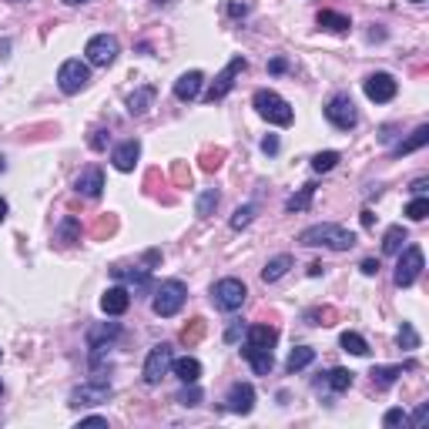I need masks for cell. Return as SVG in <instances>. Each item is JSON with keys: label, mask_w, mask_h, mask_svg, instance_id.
Here are the masks:
<instances>
[{"label": "cell", "mask_w": 429, "mask_h": 429, "mask_svg": "<svg viewBox=\"0 0 429 429\" xmlns=\"http://www.w3.org/2000/svg\"><path fill=\"white\" fill-rule=\"evenodd\" d=\"M305 249H332V252H349L355 245V235L339 225H312L299 235Z\"/></svg>", "instance_id": "6da1fadb"}, {"label": "cell", "mask_w": 429, "mask_h": 429, "mask_svg": "<svg viewBox=\"0 0 429 429\" xmlns=\"http://www.w3.org/2000/svg\"><path fill=\"white\" fill-rule=\"evenodd\" d=\"M185 299H188V289H185V282H181V278H168V282H161V285L154 289V299H151L154 315L171 319V315L181 312Z\"/></svg>", "instance_id": "7a4b0ae2"}, {"label": "cell", "mask_w": 429, "mask_h": 429, "mask_svg": "<svg viewBox=\"0 0 429 429\" xmlns=\"http://www.w3.org/2000/svg\"><path fill=\"white\" fill-rule=\"evenodd\" d=\"M252 104H255V111L269 121V125H278V127H289L292 125V104L285 101L282 94H275V91H255V98H252Z\"/></svg>", "instance_id": "3957f363"}, {"label": "cell", "mask_w": 429, "mask_h": 429, "mask_svg": "<svg viewBox=\"0 0 429 429\" xmlns=\"http://www.w3.org/2000/svg\"><path fill=\"white\" fill-rule=\"evenodd\" d=\"M245 299H249V289H245L242 278H222V282L211 285V302H215V308H222V312L242 308Z\"/></svg>", "instance_id": "277c9868"}, {"label": "cell", "mask_w": 429, "mask_h": 429, "mask_svg": "<svg viewBox=\"0 0 429 429\" xmlns=\"http://www.w3.org/2000/svg\"><path fill=\"white\" fill-rule=\"evenodd\" d=\"M87 64H94V67H111L114 61H118V54H121V44H118V37L114 34H94L91 41H87Z\"/></svg>", "instance_id": "5b68a950"}, {"label": "cell", "mask_w": 429, "mask_h": 429, "mask_svg": "<svg viewBox=\"0 0 429 429\" xmlns=\"http://www.w3.org/2000/svg\"><path fill=\"white\" fill-rule=\"evenodd\" d=\"M423 275V249L419 245H406L399 262H396V272H393V282L399 289H409L416 278Z\"/></svg>", "instance_id": "8992f818"}, {"label": "cell", "mask_w": 429, "mask_h": 429, "mask_svg": "<svg viewBox=\"0 0 429 429\" xmlns=\"http://www.w3.org/2000/svg\"><path fill=\"white\" fill-rule=\"evenodd\" d=\"M87 81H91V71H87V64L84 61H64L61 67H57V87L64 91V94H81L84 87H87Z\"/></svg>", "instance_id": "52a82bcc"}, {"label": "cell", "mask_w": 429, "mask_h": 429, "mask_svg": "<svg viewBox=\"0 0 429 429\" xmlns=\"http://www.w3.org/2000/svg\"><path fill=\"white\" fill-rule=\"evenodd\" d=\"M111 396H114V389H111L107 379H91V382H84V386L71 389L67 406H74V409H81V406H101V403H107Z\"/></svg>", "instance_id": "ba28073f"}, {"label": "cell", "mask_w": 429, "mask_h": 429, "mask_svg": "<svg viewBox=\"0 0 429 429\" xmlns=\"http://www.w3.org/2000/svg\"><path fill=\"white\" fill-rule=\"evenodd\" d=\"M171 346L168 342H158L151 353H148V359H145V369H141V379L148 382V386H158L161 379L171 373Z\"/></svg>", "instance_id": "9c48e42d"}, {"label": "cell", "mask_w": 429, "mask_h": 429, "mask_svg": "<svg viewBox=\"0 0 429 429\" xmlns=\"http://www.w3.org/2000/svg\"><path fill=\"white\" fill-rule=\"evenodd\" d=\"M326 118L332 127H339V131H353L359 125V111H355V104L349 94H335V98H328L326 104Z\"/></svg>", "instance_id": "30bf717a"}, {"label": "cell", "mask_w": 429, "mask_h": 429, "mask_svg": "<svg viewBox=\"0 0 429 429\" xmlns=\"http://www.w3.org/2000/svg\"><path fill=\"white\" fill-rule=\"evenodd\" d=\"M245 67H249V61H245L242 54H238V57H231V61H228V67H225V71H222L218 77H215V81H211V87L205 91V101H208V104L222 101V98H225L228 91L235 87V77L242 74Z\"/></svg>", "instance_id": "8fae6325"}, {"label": "cell", "mask_w": 429, "mask_h": 429, "mask_svg": "<svg viewBox=\"0 0 429 429\" xmlns=\"http://www.w3.org/2000/svg\"><path fill=\"white\" fill-rule=\"evenodd\" d=\"M362 91H366V98L376 104H389L396 98V91H399V84H396V77L386 74V71H376V74H369L362 81Z\"/></svg>", "instance_id": "7c38bea8"}, {"label": "cell", "mask_w": 429, "mask_h": 429, "mask_svg": "<svg viewBox=\"0 0 429 429\" xmlns=\"http://www.w3.org/2000/svg\"><path fill=\"white\" fill-rule=\"evenodd\" d=\"M118 282H125L127 292H138V295H145L148 289H151V269H141V265H134V269H127V265H114L111 269Z\"/></svg>", "instance_id": "4fadbf2b"}, {"label": "cell", "mask_w": 429, "mask_h": 429, "mask_svg": "<svg viewBox=\"0 0 429 429\" xmlns=\"http://www.w3.org/2000/svg\"><path fill=\"white\" fill-rule=\"evenodd\" d=\"M228 412H238V416H249L255 409V389H252V382H235L231 389H228Z\"/></svg>", "instance_id": "5bb4252c"}, {"label": "cell", "mask_w": 429, "mask_h": 429, "mask_svg": "<svg viewBox=\"0 0 429 429\" xmlns=\"http://www.w3.org/2000/svg\"><path fill=\"white\" fill-rule=\"evenodd\" d=\"M74 191L81 195V198H101V191H104V171L98 168V165H91V168H84L81 175H77L74 181Z\"/></svg>", "instance_id": "9a60e30c"}, {"label": "cell", "mask_w": 429, "mask_h": 429, "mask_svg": "<svg viewBox=\"0 0 429 429\" xmlns=\"http://www.w3.org/2000/svg\"><path fill=\"white\" fill-rule=\"evenodd\" d=\"M138 158H141V141L131 138V141H121V145L111 151V165H114L118 171H134Z\"/></svg>", "instance_id": "2e32d148"}, {"label": "cell", "mask_w": 429, "mask_h": 429, "mask_svg": "<svg viewBox=\"0 0 429 429\" xmlns=\"http://www.w3.org/2000/svg\"><path fill=\"white\" fill-rule=\"evenodd\" d=\"M127 305H131V292H127L125 285H111L107 292L101 295V312L104 315H125L127 312Z\"/></svg>", "instance_id": "e0dca14e"}, {"label": "cell", "mask_w": 429, "mask_h": 429, "mask_svg": "<svg viewBox=\"0 0 429 429\" xmlns=\"http://www.w3.org/2000/svg\"><path fill=\"white\" fill-rule=\"evenodd\" d=\"M202 84H205L202 71H185V74L175 81V98L178 101H195V98L202 94Z\"/></svg>", "instance_id": "ac0fdd59"}, {"label": "cell", "mask_w": 429, "mask_h": 429, "mask_svg": "<svg viewBox=\"0 0 429 429\" xmlns=\"http://www.w3.org/2000/svg\"><path fill=\"white\" fill-rule=\"evenodd\" d=\"M242 355H245V362L255 369V376H269V373H272V366H275L272 349H262V346H249V342H245Z\"/></svg>", "instance_id": "d6986e66"}, {"label": "cell", "mask_w": 429, "mask_h": 429, "mask_svg": "<svg viewBox=\"0 0 429 429\" xmlns=\"http://www.w3.org/2000/svg\"><path fill=\"white\" fill-rule=\"evenodd\" d=\"M245 342H249V346H262V349H272V346L278 342V328L275 326H265V322L249 326V328H245Z\"/></svg>", "instance_id": "ffe728a7"}, {"label": "cell", "mask_w": 429, "mask_h": 429, "mask_svg": "<svg viewBox=\"0 0 429 429\" xmlns=\"http://www.w3.org/2000/svg\"><path fill=\"white\" fill-rule=\"evenodd\" d=\"M121 335V326L118 322H101V326H91L87 328V349H101L107 346L111 339H118Z\"/></svg>", "instance_id": "44dd1931"}, {"label": "cell", "mask_w": 429, "mask_h": 429, "mask_svg": "<svg viewBox=\"0 0 429 429\" xmlns=\"http://www.w3.org/2000/svg\"><path fill=\"white\" fill-rule=\"evenodd\" d=\"M353 382H355V373H349V369H328L315 386H326V389H332V393H349Z\"/></svg>", "instance_id": "7402d4cb"}, {"label": "cell", "mask_w": 429, "mask_h": 429, "mask_svg": "<svg viewBox=\"0 0 429 429\" xmlns=\"http://www.w3.org/2000/svg\"><path fill=\"white\" fill-rule=\"evenodd\" d=\"M154 94H158V91H154L151 84H145V87H138V91H134V94L127 98V111H131L134 118H145V114L151 111V104H154Z\"/></svg>", "instance_id": "603a6c76"}, {"label": "cell", "mask_w": 429, "mask_h": 429, "mask_svg": "<svg viewBox=\"0 0 429 429\" xmlns=\"http://www.w3.org/2000/svg\"><path fill=\"white\" fill-rule=\"evenodd\" d=\"M171 373L181 382H198L202 379V362L191 359V355H181V359H171Z\"/></svg>", "instance_id": "cb8c5ba5"}, {"label": "cell", "mask_w": 429, "mask_h": 429, "mask_svg": "<svg viewBox=\"0 0 429 429\" xmlns=\"http://www.w3.org/2000/svg\"><path fill=\"white\" fill-rule=\"evenodd\" d=\"M426 145H429V125H419L412 134H409V138H406V141L396 145V151H393V154H396V158H403V154L419 151V148H426Z\"/></svg>", "instance_id": "d4e9b609"}, {"label": "cell", "mask_w": 429, "mask_h": 429, "mask_svg": "<svg viewBox=\"0 0 429 429\" xmlns=\"http://www.w3.org/2000/svg\"><path fill=\"white\" fill-rule=\"evenodd\" d=\"M54 238H57V245H74V242H81V222H77L74 215H64L57 231H54Z\"/></svg>", "instance_id": "484cf974"}, {"label": "cell", "mask_w": 429, "mask_h": 429, "mask_svg": "<svg viewBox=\"0 0 429 429\" xmlns=\"http://www.w3.org/2000/svg\"><path fill=\"white\" fill-rule=\"evenodd\" d=\"M406 242H409V231H406L403 225L386 228V235H382V252H386V255H399Z\"/></svg>", "instance_id": "4316f807"}, {"label": "cell", "mask_w": 429, "mask_h": 429, "mask_svg": "<svg viewBox=\"0 0 429 429\" xmlns=\"http://www.w3.org/2000/svg\"><path fill=\"white\" fill-rule=\"evenodd\" d=\"M292 265H295V262H292V255H275V258H269V262H265V269H262V282H278V278L292 269Z\"/></svg>", "instance_id": "83f0119b"}, {"label": "cell", "mask_w": 429, "mask_h": 429, "mask_svg": "<svg viewBox=\"0 0 429 429\" xmlns=\"http://www.w3.org/2000/svg\"><path fill=\"white\" fill-rule=\"evenodd\" d=\"M205 332H208V322H205V319H191L188 326L181 328V335H178V339H181V346L195 349V346L205 339Z\"/></svg>", "instance_id": "f1b7e54d"}, {"label": "cell", "mask_w": 429, "mask_h": 429, "mask_svg": "<svg viewBox=\"0 0 429 429\" xmlns=\"http://www.w3.org/2000/svg\"><path fill=\"white\" fill-rule=\"evenodd\" d=\"M319 27H326L332 34H346L353 27V21L346 14H335V10H319Z\"/></svg>", "instance_id": "f546056e"}, {"label": "cell", "mask_w": 429, "mask_h": 429, "mask_svg": "<svg viewBox=\"0 0 429 429\" xmlns=\"http://www.w3.org/2000/svg\"><path fill=\"white\" fill-rule=\"evenodd\" d=\"M315 362V349L312 346H295L292 353H289V373H299V369H305V366H312Z\"/></svg>", "instance_id": "4dcf8cb0"}, {"label": "cell", "mask_w": 429, "mask_h": 429, "mask_svg": "<svg viewBox=\"0 0 429 429\" xmlns=\"http://www.w3.org/2000/svg\"><path fill=\"white\" fill-rule=\"evenodd\" d=\"M369 376H373V386H376V389H389L396 379L403 376V366H376Z\"/></svg>", "instance_id": "1f68e13d"}, {"label": "cell", "mask_w": 429, "mask_h": 429, "mask_svg": "<svg viewBox=\"0 0 429 429\" xmlns=\"http://www.w3.org/2000/svg\"><path fill=\"white\" fill-rule=\"evenodd\" d=\"M312 198H315V185H302V188L285 202V211H305V208L312 205Z\"/></svg>", "instance_id": "d6a6232c"}, {"label": "cell", "mask_w": 429, "mask_h": 429, "mask_svg": "<svg viewBox=\"0 0 429 429\" xmlns=\"http://www.w3.org/2000/svg\"><path fill=\"white\" fill-rule=\"evenodd\" d=\"M339 346L353 355H369V342H366L359 332H342V335H339Z\"/></svg>", "instance_id": "836d02e7"}, {"label": "cell", "mask_w": 429, "mask_h": 429, "mask_svg": "<svg viewBox=\"0 0 429 429\" xmlns=\"http://www.w3.org/2000/svg\"><path fill=\"white\" fill-rule=\"evenodd\" d=\"M218 202H222V195L215 191V188H205L202 195H198V205H195V215L198 218H208L215 208H218Z\"/></svg>", "instance_id": "e575fe53"}, {"label": "cell", "mask_w": 429, "mask_h": 429, "mask_svg": "<svg viewBox=\"0 0 429 429\" xmlns=\"http://www.w3.org/2000/svg\"><path fill=\"white\" fill-rule=\"evenodd\" d=\"M198 161H202V171L211 175V171H218V168H222V161H225V148H205Z\"/></svg>", "instance_id": "d590c367"}, {"label": "cell", "mask_w": 429, "mask_h": 429, "mask_svg": "<svg viewBox=\"0 0 429 429\" xmlns=\"http://www.w3.org/2000/svg\"><path fill=\"white\" fill-rule=\"evenodd\" d=\"M118 231V218L114 215H98V222L91 225V238H107Z\"/></svg>", "instance_id": "8d00e7d4"}, {"label": "cell", "mask_w": 429, "mask_h": 429, "mask_svg": "<svg viewBox=\"0 0 429 429\" xmlns=\"http://www.w3.org/2000/svg\"><path fill=\"white\" fill-rule=\"evenodd\" d=\"M426 215H429V198L426 195H416L412 202L406 205V218H409V222H423Z\"/></svg>", "instance_id": "74e56055"}, {"label": "cell", "mask_w": 429, "mask_h": 429, "mask_svg": "<svg viewBox=\"0 0 429 429\" xmlns=\"http://www.w3.org/2000/svg\"><path fill=\"white\" fill-rule=\"evenodd\" d=\"M255 211H258L255 205H238V208H235V215H231V228H235V231L249 228V225H252V218H255Z\"/></svg>", "instance_id": "f35d334b"}, {"label": "cell", "mask_w": 429, "mask_h": 429, "mask_svg": "<svg viewBox=\"0 0 429 429\" xmlns=\"http://www.w3.org/2000/svg\"><path fill=\"white\" fill-rule=\"evenodd\" d=\"M335 165H339V151H319L312 158V171H319V175H322V171H332Z\"/></svg>", "instance_id": "ab89813d"}, {"label": "cell", "mask_w": 429, "mask_h": 429, "mask_svg": "<svg viewBox=\"0 0 429 429\" xmlns=\"http://www.w3.org/2000/svg\"><path fill=\"white\" fill-rule=\"evenodd\" d=\"M178 403H181V406H188V409H191V406H198V403H202V389H198V382H185V389L178 393Z\"/></svg>", "instance_id": "60d3db41"}, {"label": "cell", "mask_w": 429, "mask_h": 429, "mask_svg": "<svg viewBox=\"0 0 429 429\" xmlns=\"http://www.w3.org/2000/svg\"><path fill=\"white\" fill-rule=\"evenodd\" d=\"M399 349H419V332L412 328V322H403V328H399Z\"/></svg>", "instance_id": "b9f144b4"}, {"label": "cell", "mask_w": 429, "mask_h": 429, "mask_svg": "<svg viewBox=\"0 0 429 429\" xmlns=\"http://www.w3.org/2000/svg\"><path fill=\"white\" fill-rule=\"evenodd\" d=\"M332 319H335V308H312V312H305V322L308 326H332Z\"/></svg>", "instance_id": "7bdbcfd3"}, {"label": "cell", "mask_w": 429, "mask_h": 429, "mask_svg": "<svg viewBox=\"0 0 429 429\" xmlns=\"http://www.w3.org/2000/svg\"><path fill=\"white\" fill-rule=\"evenodd\" d=\"M171 181H175L178 188H188V185H191V168H188L185 161H175V165H171Z\"/></svg>", "instance_id": "ee69618b"}, {"label": "cell", "mask_w": 429, "mask_h": 429, "mask_svg": "<svg viewBox=\"0 0 429 429\" xmlns=\"http://www.w3.org/2000/svg\"><path fill=\"white\" fill-rule=\"evenodd\" d=\"M406 419H409V416H406L403 409H389V412L382 416V426H389V429H396V426H406Z\"/></svg>", "instance_id": "f6af8a7d"}, {"label": "cell", "mask_w": 429, "mask_h": 429, "mask_svg": "<svg viewBox=\"0 0 429 429\" xmlns=\"http://www.w3.org/2000/svg\"><path fill=\"white\" fill-rule=\"evenodd\" d=\"M107 141H111V134H107V127H98V131L91 134V141H87V145H91L94 151H107Z\"/></svg>", "instance_id": "bcb514c9"}, {"label": "cell", "mask_w": 429, "mask_h": 429, "mask_svg": "<svg viewBox=\"0 0 429 429\" xmlns=\"http://www.w3.org/2000/svg\"><path fill=\"white\" fill-rule=\"evenodd\" d=\"M406 423H409V426H412V429L426 426V423H429V403H423V406H419V409L412 412V419H406Z\"/></svg>", "instance_id": "7dc6e473"}, {"label": "cell", "mask_w": 429, "mask_h": 429, "mask_svg": "<svg viewBox=\"0 0 429 429\" xmlns=\"http://www.w3.org/2000/svg\"><path fill=\"white\" fill-rule=\"evenodd\" d=\"M278 148H282V145H278V134H265V138H262V151L265 154H278Z\"/></svg>", "instance_id": "c3c4849f"}, {"label": "cell", "mask_w": 429, "mask_h": 429, "mask_svg": "<svg viewBox=\"0 0 429 429\" xmlns=\"http://www.w3.org/2000/svg\"><path fill=\"white\" fill-rule=\"evenodd\" d=\"M242 332H245L242 322H231V326L225 328V342H238V339H242Z\"/></svg>", "instance_id": "681fc988"}, {"label": "cell", "mask_w": 429, "mask_h": 429, "mask_svg": "<svg viewBox=\"0 0 429 429\" xmlns=\"http://www.w3.org/2000/svg\"><path fill=\"white\" fill-rule=\"evenodd\" d=\"M359 269H362V275H376V272H379V258H366Z\"/></svg>", "instance_id": "f907efd6"}, {"label": "cell", "mask_w": 429, "mask_h": 429, "mask_svg": "<svg viewBox=\"0 0 429 429\" xmlns=\"http://www.w3.org/2000/svg\"><path fill=\"white\" fill-rule=\"evenodd\" d=\"M77 426H107V419H104V416H84Z\"/></svg>", "instance_id": "816d5d0a"}, {"label": "cell", "mask_w": 429, "mask_h": 429, "mask_svg": "<svg viewBox=\"0 0 429 429\" xmlns=\"http://www.w3.org/2000/svg\"><path fill=\"white\" fill-rule=\"evenodd\" d=\"M426 188H429L426 178H416V181H412V195H426Z\"/></svg>", "instance_id": "f5cc1de1"}, {"label": "cell", "mask_w": 429, "mask_h": 429, "mask_svg": "<svg viewBox=\"0 0 429 429\" xmlns=\"http://www.w3.org/2000/svg\"><path fill=\"white\" fill-rule=\"evenodd\" d=\"M285 67H289V64H285V61H282V57H275V61H272V64H269V71H272V74H282V71H285Z\"/></svg>", "instance_id": "db71d44e"}, {"label": "cell", "mask_w": 429, "mask_h": 429, "mask_svg": "<svg viewBox=\"0 0 429 429\" xmlns=\"http://www.w3.org/2000/svg\"><path fill=\"white\" fill-rule=\"evenodd\" d=\"M158 262H161V252H154L151 249V252L145 255V265H158Z\"/></svg>", "instance_id": "11a10c76"}, {"label": "cell", "mask_w": 429, "mask_h": 429, "mask_svg": "<svg viewBox=\"0 0 429 429\" xmlns=\"http://www.w3.org/2000/svg\"><path fill=\"white\" fill-rule=\"evenodd\" d=\"M373 222H376V215H373V211L366 208V211H362V225H366V228H373Z\"/></svg>", "instance_id": "9f6ffc18"}, {"label": "cell", "mask_w": 429, "mask_h": 429, "mask_svg": "<svg viewBox=\"0 0 429 429\" xmlns=\"http://www.w3.org/2000/svg\"><path fill=\"white\" fill-rule=\"evenodd\" d=\"M245 10H249L245 3H231V7H228V14H235V17H238V14H245Z\"/></svg>", "instance_id": "6f0895ef"}, {"label": "cell", "mask_w": 429, "mask_h": 429, "mask_svg": "<svg viewBox=\"0 0 429 429\" xmlns=\"http://www.w3.org/2000/svg\"><path fill=\"white\" fill-rule=\"evenodd\" d=\"M3 222H7V202L0 198V225H3Z\"/></svg>", "instance_id": "680465c9"}, {"label": "cell", "mask_w": 429, "mask_h": 429, "mask_svg": "<svg viewBox=\"0 0 429 429\" xmlns=\"http://www.w3.org/2000/svg\"><path fill=\"white\" fill-rule=\"evenodd\" d=\"M64 3H71V7H81V3H91V0H64Z\"/></svg>", "instance_id": "91938a15"}, {"label": "cell", "mask_w": 429, "mask_h": 429, "mask_svg": "<svg viewBox=\"0 0 429 429\" xmlns=\"http://www.w3.org/2000/svg\"><path fill=\"white\" fill-rule=\"evenodd\" d=\"M0 396H3V382H0Z\"/></svg>", "instance_id": "94428289"}, {"label": "cell", "mask_w": 429, "mask_h": 429, "mask_svg": "<svg viewBox=\"0 0 429 429\" xmlns=\"http://www.w3.org/2000/svg\"><path fill=\"white\" fill-rule=\"evenodd\" d=\"M412 3H423V0H412Z\"/></svg>", "instance_id": "6125c7cd"}, {"label": "cell", "mask_w": 429, "mask_h": 429, "mask_svg": "<svg viewBox=\"0 0 429 429\" xmlns=\"http://www.w3.org/2000/svg\"><path fill=\"white\" fill-rule=\"evenodd\" d=\"M10 3H21V0H10Z\"/></svg>", "instance_id": "be15d7a7"}, {"label": "cell", "mask_w": 429, "mask_h": 429, "mask_svg": "<svg viewBox=\"0 0 429 429\" xmlns=\"http://www.w3.org/2000/svg\"><path fill=\"white\" fill-rule=\"evenodd\" d=\"M0 359H3V353H0Z\"/></svg>", "instance_id": "e7e4bbea"}]
</instances>
